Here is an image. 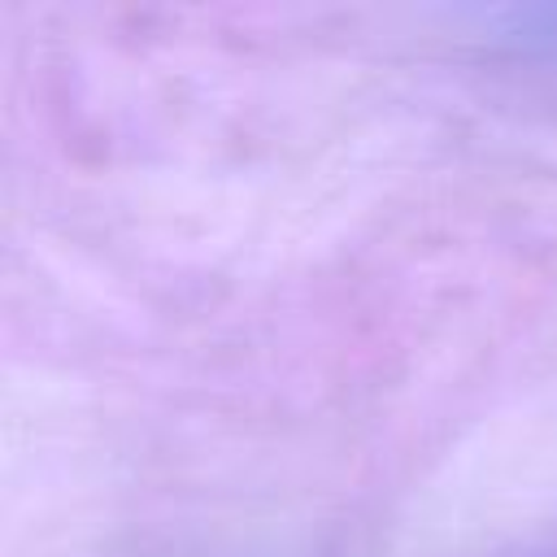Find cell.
Here are the masks:
<instances>
[]
</instances>
